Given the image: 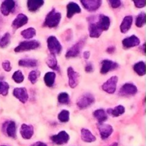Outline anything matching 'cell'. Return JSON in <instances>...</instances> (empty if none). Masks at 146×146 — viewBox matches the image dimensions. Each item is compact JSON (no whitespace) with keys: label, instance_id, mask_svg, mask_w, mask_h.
I'll return each mask as SVG.
<instances>
[{"label":"cell","instance_id":"1","mask_svg":"<svg viewBox=\"0 0 146 146\" xmlns=\"http://www.w3.org/2000/svg\"><path fill=\"white\" fill-rule=\"evenodd\" d=\"M61 19V13L58 12L55 9H53L46 15L44 21V26L48 28H54L56 27L60 23Z\"/></svg>","mask_w":146,"mask_h":146},{"label":"cell","instance_id":"2","mask_svg":"<svg viewBox=\"0 0 146 146\" xmlns=\"http://www.w3.org/2000/svg\"><path fill=\"white\" fill-rule=\"evenodd\" d=\"M40 46V43L38 41H25L20 43L15 48L14 51L17 53L23 52L26 51H30L38 48Z\"/></svg>","mask_w":146,"mask_h":146},{"label":"cell","instance_id":"3","mask_svg":"<svg viewBox=\"0 0 146 146\" xmlns=\"http://www.w3.org/2000/svg\"><path fill=\"white\" fill-rule=\"evenodd\" d=\"M47 46L48 48L50 51V54H58L61 53L62 50V46L60 44L57 38H56L54 36H51L47 39Z\"/></svg>","mask_w":146,"mask_h":146},{"label":"cell","instance_id":"4","mask_svg":"<svg viewBox=\"0 0 146 146\" xmlns=\"http://www.w3.org/2000/svg\"><path fill=\"white\" fill-rule=\"evenodd\" d=\"M88 31L91 38H98L102 34L103 31L96 25L95 21V16L88 17Z\"/></svg>","mask_w":146,"mask_h":146},{"label":"cell","instance_id":"5","mask_svg":"<svg viewBox=\"0 0 146 146\" xmlns=\"http://www.w3.org/2000/svg\"><path fill=\"white\" fill-rule=\"evenodd\" d=\"M84 44H85V39L80 40L78 42L74 44L73 46H71L69 49L67 51L66 53V57L68 58H74L79 55L80 52H81V49H82L83 46H84Z\"/></svg>","mask_w":146,"mask_h":146},{"label":"cell","instance_id":"6","mask_svg":"<svg viewBox=\"0 0 146 146\" xmlns=\"http://www.w3.org/2000/svg\"><path fill=\"white\" fill-rule=\"evenodd\" d=\"M95 101L94 96L91 94H86L77 101V106L80 109H84L92 105Z\"/></svg>","mask_w":146,"mask_h":146},{"label":"cell","instance_id":"7","mask_svg":"<svg viewBox=\"0 0 146 146\" xmlns=\"http://www.w3.org/2000/svg\"><path fill=\"white\" fill-rule=\"evenodd\" d=\"M118 77L117 76H113L110 78L107 81H106L102 86V89L104 90L105 92L108 93V94H114L116 90L117 83H118Z\"/></svg>","mask_w":146,"mask_h":146},{"label":"cell","instance_id":"8","mask_svg":"<svg viewBox=\"0 0 146 146\" xmlns=\"http://www.w3.org/2000/svg\"><path fill=\"white\" fill-rule=\"evenodd\" d=\"M95 21L97 26L104 31H107L109 29L110 24H111V20L109 17L104 14H99L98 16L95 17Z\"/></svg>","mask_w":146,"mask_h":146},{"label":"cell","instance_id":"9","mask_svg":"<svg viewBox=\"0 0 146 146\" xmlns=\"http://www.w3.org/2000/svg\"><path fill=\"white\" fill-rule=\"evenodd\" d=\"M69 135L66 131H60L57 135H52L51 137V140L56 145H64L68 143L69 141Z\"/></svg>","mask_w":146,"mask_h":146},{"label":"cell","instance_id":"10","mask_svg":"<svg viewBox=\"0 0 146 146\" xmlns=\"http://www.w3.org/2000/svg\"><path fill=\"white\" fill-rule=\"evenodd\" d=\"M83 7L88 11H95L100 8L102 4L101 0H82L81 1Z\"/></svg>","mask_w":146,"mask_h":146},{"label":"cell","instance_id":"11","mask_svg":"<svg viewBox=\"0 0 146 146\" xmlns=\"http://www.w3.org/2000/svg\"><path fill=\"white\" fill-rule=\"evenodd\" d=\"M138 91L137 87L133 84H125L120 89L119 94L123 96H134Z\"/></svg>","mask_w":146,"mask_h":146},{"label":"cell","instance_id":"12","mask_svg":"<svg viewBox=\"0 0 146 146\" xmlns=\"http://www.w3.org/2000/svg\"><path fill=\"white\" fill-rule=\"evenodd\" d=\"M67 74L68 77V84L72 88H76L78 84V73L74 70L72 67H69L67 69Z\"/></svg>","mask_w":146,"mask_h":146},{"label":"cell","instance_id":"13","mask_svg":"<svg viewBox=\"0 0 146 146\" xmlns=\"http://www.w3.org/2000/svg\"><path fill=\"white\" fill-rule=\"evenodd\" d=\"M101 64L102 66H101V73L102 74H106L109 71H114L118 67V64L116 62H114L111 60H104Z\"/></svg>","mask_w":146,"mask_h":146},{"label":"cell","instance_id":"14","mask_svg":"<svg viewBox=\"0 0 146 146\" xmlns=\"http://www.w3.org/2000/svg\"><path fill=\"white\" fill-rule=\"evenodd\" d=\"M13 95L22 104H25L28 101L29 95L25 88H14L13 91Z\"/></svg>","mask_w":146,"mask_h":146},{"label":"cell","instance_id":"15","mask_svg":"<svg viewBox=\"0 0 146 146\" xmlns=\"http://www.w3.org/2000/svg\"><path fill=\"white\" fill-rule=\"evenodd\" d=\"M99 130L100 135L103 140H106L113 133V128L111 125L104 123H100L98 126Z\"/></svg>","mask_w":146,"mask_h":146},{"label":"cell","instance_id":"16","mask_svg":"<svg viewBox=\"0 0 146 146\" xmlns=\"http://www.w3.org/2000/svg\"><path fill=\"white\" fill-rule=\"evenodd\" d=\"M15 7V1L13 0H6L1 3L0 11L4 16H8Z\"/></svg>","mask_w":146,"mask_h":146},{"label":"cell","instance_id":"17","mask_svg":"<svg viewBox=\"0 0 146 146\" xmlns=\"http://www.w3.org/2000/svg\"><path fill=\"white\" fill-rule=\"evenodd\" d=\"M140 39L135 35H132L131 36L127 37L122 41L123 46L124 48H130L132 47L137 46L140 44Z\"/></svg>","mask_w":146,"mask_h":146},{"label":"cell","instance_id":"18","mask_svg":"<svg viewBox=\"0 0 146 146\" xmlns=\"http://www.w3.org/2000/svg\"><path fill=\"white\" fill-rule=\"evenodd\" d=\"M28 21V17L25 14H19L15 18V19L13 21L11 26L14 29H18L21 28V27L25 25L26 24H27Z\"/></svg>","mask_w":146,"mask_h":146},{"label":"cell","instance_id":"19","mask_svg":"<svg viewBox=\"0 0 146 146\" xmlns=\"http://www.w3.org/2000/svg\"><path fill=\"white\" fill-rule=\"evenodd\" d=\"M20 133L24 139H30L34 134V128L31 125L22 124L20 128Z\"/></svg>","mask_w":146,"mask_h":146},{"label":"cell","instance_id":"20","mask_svg":"<svg viewBox=\"0 0 146 146\" xmlns=\"http://www.w3.org/2000/svg\"><path fill=\"white\" fill-rule=\"evenodd\" d=\"M67 14L66 16L68 19H71L74 14L81 13V9L79 6L75 2H69L66 7Z\"/></svg>","mask_w":146,"mask_h":146},{"label":"cell","instance_id":"21","mask_svg":"<svg viewBox=\"0 0 146 146\" xmlns=\"http://www.w3.org/2000/svg\"><path fill=\"white\" fill-rule=\"evenodd\" d=\"M4 126L5 127V132L7 135L10 138H15L17 133V127L14 121H9L4 124Z\"/></svg>","mask_w":146,"mask_h":146},{"label":"cell","instance_id":"22","mask_svg":"<svg viewBox=\"0 0 146 146\" xmlns=\"http://www.w3.org/2000/svg\"><path fill=\"white\" fill-rule=\"evenodd\" d=\"M133 23V17L132 16H126L124 17L123 19L122 23H121V26H120V29L121 31L123 34L128 32V30L131 29V26H132Z\"/></svg>","mask_w":146,"mask_h":146},{"label":"cell","instance_id":"23","mask_svg":"<svg viewBox=\"0 0 146 146\" xmlns=\"http://www.w3.org/2000/svg\"><path fill=\"white\" fill-rule=\"evenodd\" d=\"M44 4L43 0H29L27 1V7L30 11H37L39 8H41Z\"/></svg>","mask_w":146,"mask_h":146},{"label":"cell","instance_id":"24","mask_svg":"<svg viewBox=\"0 0 146 146\" xmlns=\"http://www.w3.org/2000/svg\"><path fill=\"white\" fill-rule=\"evenodd\" d=\"M81 139L84 142L92 143L96 141V138L91 133L89 130L86 129V128H83L81 130Z\"/></svg>","mask_w":146,"mask_h":146},{"label":"cell","instance_id":"25","mask_svg":"<svg viewBox=\"0 0 146 146\" xmlns=\"http://www.w3.org/2000/svg\"><path fill=\"white\" fill-rule=\"evenodd\" d=\"M94 116L100 123H104L108 118V115L104 109H98L94 112Z\"/></svg>","mask_w":146,"mask_h":146},{"label":"cell","instance_id":"26","mask_svg":"<svg viewBox=\"0 0 146 146\" xmlns=\"http://www.w3.org/2000/svg\"><path fill=\"white\" fill-rule=\"evenodd\" d=\"M37 65V60L33 58H24L19 61V66L22 67H36Z\"/></svg>","mask_w":146,"mask_h":146},{"label":"cell","instance_id":"27","mask_svg":"<svg viewBox=\"0 0 146 146\" xmlns=\"http://www.w3.org/2000/svg\"><path fill=\"white\" fill-rule=\"evenodd\" d=\"M125 113V108L123 106H118L114 108H108L107 113L113 117H118Z\"/></svg>","mask_w":146,"mask_h":146},{"label":"cell","instance_id":"28","mask_svg":"<svg viewBox=\"0 0 146 146\" xmlns=\"http://www.w3.org/2000/svg\"><path fill=\"white\" fill-rule=\"evenodd\" d=\"M46 64L51 69L58 71V68H58V63H57L56 58L55 55H54V54H50L46 58Z\"/></svg>","mask_w":146,"mask_h":146},{"label":"cell","instance_id":"29","mask_svg":"<svg viewBox=\"0 0 146 146\" xmlns=\"http://www.w3.org/2000/svg\"><path fill=\"white\" fill-rule=\"evenodd\" d=\"M56 78V74L54 72H48L44 76V82L48 87H51L54 84Z\"/></svg>","mask_w":146,"mask_h":146},{"label":"cell","instance_id":"30","mask_svg":"<svg viewBox=\"0 0 146 146\" xmlns=\"http://www.w3.org/2000/svg\"><path fill=\"white\" fill-rule=\"evenodd\" d=\"M133 69L139 76H144L145 74V64L143 61H140L134 65Z\"/></svg>","mask_w":146,"mask_h":146},{"label":"cell","instance_id":"31","mask_svg":"<svg viewBox=\"0 0 146 146\" xmlns=\"http://www.w3.org/2000/svg\"><path fill=\"white\" fill-rule=\"evenodd\" d=\"M21 34L26 39H30V38H32L33 37L35 36L36 30L33 27H29V28L21 31Z\"/></svg>","mask_w":146,"mask_h":146},{"label":"cell","instance_id":"32","mask_svg":"<svg viewBox=\"0 0 146 146\" xmlns=\"http://www.w3.org/2000/svg\"><path fill=\"white\" fill-rule=\"evenodd\" d=\"M69 111H66V110H63L58 114V118L59 120V121H61V122L66 123L69 121Z\"/></svg>","mask_w":146,"mask_h":146},{"label":"cell","instance_id":"33","mask_svg":"<svg viewBox=\"0 0 146 146\" xmlns=\"http://www.w3.org/2000/svg\"><path fill=\"white\" fill-rule=\"evenodd\" d=\"M10 40H11V36H10L9 33H6L0 39V47L1 48L7 47L9 44Z\"/></svg>","mask_w":146,"mask_h":146},{"label":"cell","instance_id":"34","mask_svg":"<svg viewBox=\"0 0 146 146\" xmlns=\"http://www.w3.org/2000/svg\"><path fill=\"white\" fill-rule=\"evenodd\" d=\"M40 76V71H38V70H34V71H31L29 74L28 79L29 80L30 82L32 84H34L36 83L37 79H38V77Z\"/></svg>","mask_w":146,"mask_h":146},{"label":"cell","instance_id":"35","mask_svg":"<svg viewBox=\"0 0 146 146\" xmlns=\"http://www.w3.org/2000/svg\"><path fill=\"white\" fill-rule=\"evenodd\" d=\"M58 101L61 104H68L70 101L69 95L67 93H61L58 96Z\"/></svg>","mask_w":146,"mask_h":146},{"label":"cell","instance_id":"36","mask_svg":"<svg viewBox=\"0 0 146 146\" xmlns=\"http://www.w3.org/2000/svg\"><path fill=\"white\" fill-rule=\"evenodd\" d=\"M145 23V14L144 12L140 13L136 17L135 24L138 27H142Z\"/></svg>","mask_w":146,"mask_h":146},{"label":"cell","instance_id":"37","mask_svg":"<svg viewBox=\"0 0 146 146\" xmlns=\"http://www.w3.org/2000/svg\"><path fill=\"white\" fill-rule=\"evenodd\" d=\"M12 78L17 84H21L24 81V76L21 71H17L14 73L12 76Z\"/></svg>","mask_w":146,"mask_h":146},{"label":"cell","instance_id":"38","mask_svg":"<svg viewBox=\"0 0 146 146\" xmlns=\"http://www.w3.org/2000/svg\"><path fill=\"white\" fill-rule=\"evenodd\" d=\"M9 89V86L5 81H0V95H2L4 96L8 94Z\"/></svg>","mask_w":146,"mask_h":146},{"label":"cell","instance_id":"39","mask_svg":"<svg viewBox=\"0 0 146 146\" xmlns=\"http://www.w3.org/2000/svg\"><path fill=\"white\" fill-rule=\"evenodd\" d=\"M108 3H109V4L111 5V7L114 9L118 8V7H119L121 4V1H120V0H109V1H108Z\"/></svg>","mask_w":146,"mask_h":146},{"label":"cell","instance_id":"40","mask_svg":"<svg viewBox=\"0 0 146 146\" xmlns=\"http://www.w3.org/2000/svg\"><path fill=\"white\" fill-rule=\"evenodd\" d=\"M2 68H4V71H7V72H9V71H11V63H10V61H7H7H3Z\"/></svg>","mask_w":146,"mask_h":146},{"label":"cell","instance_id":"41","mask_svg":"<svg viewBox=\"0 0 146 146\" xmlns=\"http://www.w3.org/2000/svg\"><path fill=\"white\" fill-rule=\"evenodd\" d=\"M134 4L137 8H143L145 6V1L144 0H137V1H133Z\"/></svg>","mask_w":146,"mask_h":146},{"label":"cell","instance_id":"42","mask_svg":"<svg viewBox=\"0 0 146 146\" xmlns=\"http://www.w3.org/2000/svg\"><path fill=\"white\" fill-rule=\"evenodd\" d=\"M85 70L88 73L92 72V71H94V67H93L92 64H91V63H88V64H86V66Z\"/></svg>","mask_w":146,"mask_h":146},{"label":"cell","instance_id":"43","mask_svg":"<svg viewBox=\"0 0 146 146\" xmlns=\"http://www.w3.org/2000/svg\"><path fill=\"white\" fill-rule=\"evenodd\" d=\"M29 146H47V145L46 143H42V142H36V143H34V144H32V145H31Z\"/></svg>","mask_w":146,"mask_h":146},{"label":"cell","instance_id":"44","mask_svg":"<svg viewBox=\"0 0 146 146\" xmlns=\"http://www.w3.org/2000/svg\"><path fill=\"white\" fill-rule=\"evenodd\" d=\"M90 55H91V54H90V51H84V58H85V59H88V58L90 57Z\"/></svg>","mask_w":146,"mask_h":146},{"label":"cell","instance_id":"45","mask_svg":"<svg viewBox=\"0 0 146 146\" xmlns=\"http://www.w3.org/2000/svg\"><path fill=\"white\" fill-rule=\"evenodd\" d=\"M114 51H115V48L113 46L110 47V48H108V49H107V51H108V53H113Z\"/></svg>","mask_w":146,"mask_h":146},{"label":"cell","instance_id":"46","mask_svg":"<svg viewBox=\"0 0 146 146\" xmlns=\"http://www.w3.org/2000/svg\"><path fill=\"white\" fill-rule=\"evenodd\" d=\"M145 44H144L143 45V54H145Z\"/></svg>","mask_w":146,"mask_h":146},{"label":"cell","instance_id":"47","mask_svg":"<svg viewBox=\"0 0 146 146\" xmlns=\"http://www.w3.org/2000/svg\"><path fill=\"white\" fill-rule=\"evenodd\" d=\"M109 146H118V143H114L111 144V145Z\"/></svg>","mask_w":146,"mask_h":146},{"label":"cell","instance_id":"48","mask_svg":"<svg viewBox=\"0 0 146 146\" xmlns=\"http://www.w3.org/2000/svg\"><path fill=\"white\" fill-rule=\"evenodd\" d=\"M1 146H6V145H1Z\"/></svg>","mask_w":146,"mask_h":146}]
</instances>
